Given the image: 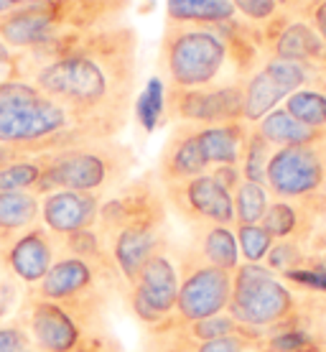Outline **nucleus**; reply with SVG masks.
Returning a JSON list of instances; mask_svg holds the SVG:
<instances>
[{"instance_id":"nucleus-24","label":"nucleus","mask_w":326,"mask_h":352,"mask_svg":"<svg viewBox=\"0 0 326 352\" xmlns=\"http://www.w3.org/2000/svg\"><path fill=\"white\" fill-rule=\"evenodd\" d=\"M232 0H166V23L181 26H222L235 21Z\"/></svg>"},{"instance_id":"nucleus-46","label":"nucleus","mask_w":326,"mask_h":352,"mask_svg":"<svg viewBox=\"0 0 326 352\" xmlns=\"http://www.w3.org/2000/svg\"><path fill=\"white\" fill-rule=\"evenodd\" d=\"M49 3H64V0H49Z\"/></svg>"},{"instance_id":"nucleus-40","label":"nucleus","mask_w":326,"mask_h":352,"mask_svg":"<svg viewBox=\"0 0 326 352\" xmlns=\"http://www.w3.org/2000/svg\"><path fill=\"white\" fill-rule=\"evenodd\" d=\"M71 352H123L120 350V342L110 335V329H97L84 340V342Z\"/></svg>"},{"instance_id":"nucleus-28","label":"nucleus","mask_w":326,"mask_h":352,"mask_svg":"<svg viewBox=\"0 0 326 352\" xmlns=\"http://www.w3.org/2000/svg\"><path fill=\"white\" fill-rule=\"evenodd\" d=\"M56 245H59V253L84 258L89 263L105 265V268H115L113 258H110V250H107V243L102 240L97 228L80 230V232H74V235H67V238L56 240Z\"/></svg>"},{"instance_id":"nucleus-19","label":"nucleus","mask_w":326,"mask_h":352,"mask_svg":"<svg viewBox=\"0 0 326 352\" xmlns=\"http://www.w3.org/2000/svg\"><path fill=\"white\" fill-rule=\"evenodd\" d=\"M260 225L273 240L309 243L326 228V199H273Z\"/></svg>"},{"instance_id":"nucleus-21","label":"nucleus","mask_w":326,"mask_h":352,"mask_svg":"<svg viewBox=\"0 0 326 352\" xmlns=\"http://www.w3.org/2000/svg\"><path fill=\"white\" fill-rule=\"evenodd\" d=\"M247 131H250V125L245 120L222 125H199V143H202L204 159H207L209 168L240 166Z\"/></svg>"},{"instance_id":"nucleus-12","label":"nucleus","mask_w":326,"mask_h":352,"mask_svg":"<svg viewBox=\"0 0 326 352\" xmlns=\"http://www.w3.org/2000/svg\"><path fill=\"white\" fill-rule=\"evenodd\" d=\"M178 299V253L166 248L143 265L141 276L125 289V301L145 327L166 322L176 311Z\"/></svg>"},{"instance_id":"nucleus-13","label":"nucleus","mask_w":326,"mask_h":352,"mask_svg":"<svg viewBox=\"0 0 326 352\" xmlns=\"http://www.w3.org/2000/svg\"><path fill=\"white\" fill-rule=\"evenodd\" d=\"M166 197H163V184L159 176L143 174L138 179H128L123 186L110 192L100 204L97 232L102 240H107L113 232L135 225V222L148 220H166Z\"/></svg>"},{"instance_id":"nucleus-33","label":"nucleus","mask_w":326,"mask_h":352,"mask_svg":"<svg viewBox=\"0 0 326 352\" xmlns=\"http://www.w3.org/2000/svg\"><path fill=\"white\" fill-rule=\"evenodd\" d=\"M163 105H166V85H163L161 77H153L145 85L143 95L138 97V120H141V128L153 131L161 123V118H163Z\"/></svg>"},{"instance_id":"nucleus-6","label":"nucleus","mask_w":326,"mask_h":352,"mask_svg":"<svg viewBox=\"0 0 326 352\" xmlns=\"http://www.w3.org/2000/svg\"><path fill=\"white\" fill-rule=\"evenodd\" d=\"M128 289L117 268L89 263L84 258L56 253L51 271L36 289H31L26 296L36 299L56 301L62 307H69L84 317L105 319V311L110 307L115 294Z\"/></svg>"},{"instance_id":"nucleus-41","label":"nucleus","mask_w":326,"mask_h":352,"mask_svg":"<svg viewBox=\"0 0 326 352\" xmlns=\"http://www.w3.org/2000/svg\"><path fill=\"white\" fill-rule=\"evenodd\" d=\"M209 174H212L229 194H235V189L242 184V171H240V166H214V168H209Z\"/></svg>"},{"instance_id":"nucleus-36","label":"nucleus","mask_w":326,"mask_h":352,"mask_svg":"<svg viewBox=\"0 0 326 352\" xmlns=\"http://www.w3.org/2000/svg\"><path fill=\"white\" fill-rule=\"evenodd\" d=\"M23 296H26L23 286H21L16 278H10L8 273L0 271V324L8 317H13L18 309H21Z\"/></svg>"},{"instance_id":"nucleus-30","label":"nucleus","mask_w":326,"mask_h":352,"mask_svg":"<svg viewBox=\"0 0 326 352\" xmlns=\"http://www.w3.org/2000/svg\"><path fill=\"white\" fill-rule=\"evenodd\" d=\"M273 146L265 141L260 131L255 125H250L247 131V141L242 148V159H240V171L245 182H255V184H265V176H268V164L273 156Z\"/></svg>"},{"instance_id":"nucleus-15","label":"nucleus","mask_w":326,"mask_h":352,"mask_svg":"<svg viewBox=\"0 0 326 352\" xmlns=\"http://www.w3.org/2000/svg\"><path fill=\"white\" fill-rule=\"evenodd\" d=\"M56 253H59L56 238L38 222L31 230L0 245V271L16 278L28 294L51 271Z\"/></svg>"},{"instance_id":"nucleus-27","label":"nucleus","mask_w":326,"mask_h":352,"mask_svg":"<svg viewBox=\"0 0 326 352\" xmlns=\"http://www.w3.org/2000/svg\"><path fill=\"white\" fill-rule=\"evenodd\" d=\"M232 199H235V225H257V222H263L265 212H268V207L273 202L268 186L255 184V182H245V179L235 189Z\"/></svg>"},{"instance_id":"nucleus-16","label":"nucleus","mask_w":326,"mask_h":352,"mask_svg":"<svg viewBox=\"0 0 326 352\" xmlns=\"http://www.w3.org/2000/svg\"><path fill=\"white\" fill-rule=\"evenodd\" d=\"M105 243L115 268L123 276L125 286H132L135 278L141 276L143 265L148 263L156 253L168 248L166 220H148L128 225V228L113 232Z\"/></svg>"},{"instance_id":"nucleus-14","label":"nucleus","mask_w":326,"mask_h":352,"mask_svg":"<svg viewBox=\"0 0 326 352\" xmlns=\"http://www.w3.org/2000/svg\"><path fill=\"white\" fill-rule=\"evenodd\" d=\"M166 204L178 217L194 225H229L235 228V199L209 171L194 179L163 184Z\"/></svg>"},{"instance_id":"nucleus-18","label":"nucleus","mask_w":326,"mask_h":352,"mask_svg":"<svg viewBox=\"0 0 326 352\" xmlns=\"http://www.w3.org/2000/svg\"><path fill=\"white\" fill-rule=\"evenodd\" d=\"M102 199L105 197H100V194L71 192V189L44 194L41 197V225L56 240L74 235L80 230L97 228Z\"/></svg>"},{"instance_id":"nucleus-42","label":"nucleus","mask_w":326,"mask_h":352,"mask_svg":"<svg viewBox=\"0 0 326 352\" xmlns=\"http://www.w3.org/2000/svg\"><path fill=\"white\" fill-rule=\"evenodd\" d=\"M21 80L18 77V54L0 41V82Z\"/></svg>"},{"instance_id":"nucleus-8","label":"nucleus","mask_w":326,"mask_h":352,"mask_svg":"<svg viewBox=\"0 0 326 352\" xmlns=\"http://www.w3.org/2000/svg\"><path fill=\"white\" fill-rule=\"evenodd\" d=\"M265 186L273 199H326V135L275 148Z\"/></svg>"},{"instance_id":"nucleus-31","label":"nucleus","mask_w":326,"mask_h":352,"mask_svg":"<svg viewBox=\"0 0 326 352\" xmlns=\"http://www.w3.org/2000/svg\"><path fill=\"white\" fill-rule=\"evenodd\" d=\"M174 317H176V314H174ZM176 324H178V332L194 344L242 332V327L235 322V317H232L229 311H222V314H214V317L199 319V322H181V319L176 317Z\"/></svg>"},{"instance_id":"nucleus-22","label":"nucleus","mask_w":326,"mask_h":352,"mask_svg":"<svg viewBox=\"0 0 326 352\" xmlns=\"http://www.w3.org/2000/svg\"><path fill=\"white\" fill-rule=\"evenodd\" d=\"M189 248L196 256H202L207 263L235 273L240 265V248L235 238V228L229 225H194Z\"/></svg>"},{"instance_id":"nucleus-32","label":"nucleus","mask_w":326,"mask_h":352,"mask_svg":"<svg viewBox=\"0 0 326 352\" xmlns=\"http://www.w3.org/2000/svg\"><path fill=\"white\" fill-rule=\"evenodd\" d=\"M235 238H237L240 258L245 263H265V258L275 243L260 222L257 225H235Z\"/></svg>"},{"instance_id":"nucleus-43","label":"nucleus","mask_w":326,"mask_h":352,"mask_svg":"<svg viewBox=\"0 0 326 352\" xmlns=\"http://www.w3.org/2000/svg\"><path fill=\"white\" fill-rule=\"evenodd\" d=\"M26 159V153L23 151L13 148V146H5V143H0V168L8 166V164H13V161H21Z\"/></svg>"},{"instance_id":"nucleus-10","label":"nucleus","mask_w":326,"mask_h":352,"mask_svg":"<svg viewBox=\"0 0 326 352\" xmlns=\"http://www.w3.org/2000/svg\"><path fill=\"white\" fill-rule=\"evenodd\" d=\"M245 89L242 80H229L220 85L196 89H171L166 87L163 120L168 123L191 125H222L242 120Z\"/></svg>"},{"instance_id":"nucleus-1","label":"nucleus","mask_w":326,"mask_h":352,"mask_svg":"<svg viewBox=\"0 0 326 352\" xmlns=\"http://www.w3.org/2000/svg\"><path fill=\"white\" fill-rule=\"evenodd\" d=\"M138 52L141 38L128 21L74 34L62 54L28 82L117 138L128 125L138 89Z\"/></svg>"},{"instance_id":"nucleus-17","label":"nucleus","mask_w":326,"mask_h":352,"mask_svg":"<svg viewBox=\"0 0 326 352\" xmlns=\"http://www.w3.org/2000/svg\"><path fill=\"white\" fill-rule=\"evenodd\" d=\"M67 34L69 31H64L46 3L18 6L0 16V41L16 54L34 52L38 46Z\"/></svg>"},{"instance_id":"nucleus-38","label":"nucleus","mask_w":326,"mask_h":352,"mask_svg":"<svg viewBox=\"0 0 326 352\" xmlns=\"http://www.w3.org/2000/svg\"><path fill=\"white\" fill-rule=\"evenodd\" d=\"M23 347H31L28 332L21 322H3L0 324V352H18Z\"/></svg>"},{"instance_id":"nucleus-29","label":"nucleus","mask_w":326,"mask_h":352,"mask_svg":"<svg viewBox=\"0 0 326 352\" xmlns=\"http://www.w3.org/2000/svg\"><path fill=\"white\" fill-rule=\"evenodd\" d=\"M46 156H26L0 168V192H36L46 168Z\"/></svg>"},{"instance_id":"nucleus-35","label":"nucleus","mask_w":326,"mask_h":352,"mask_svg":"<svg viewBox=\"0 0 326 352\" xmlns=\"http://www.w3.org/2000/svg\"><path fill=\"white\" fill-rule=\"evenodd\" d=\"M232 6L242 21L257 28L281 13V0H232Z\"/></svg>"},{"instance_id":"nucleus-4","label":"nucleus","mask_w":326,"mask_h":352,"mask_svg":"<svg viewBox=\"0 0 326 352\" xmlns=\"http://www.w3.org/2000/svg\"><path fill=\"white\" fill-rule=\"evenodd\" d=\"M135 166H138L135 151L117 138L56 151L46 156V168L34 194L44 197L59 189H71V192L107 197L130 179Z\"/></svg>"},{"instance_id":"nucleus-34","label":"nucleus","mask_w":326,"mask_h":352,"mask_svg":"<svg viewBox=\"0 0 326 352\" xmlns=\"http://www.w3.org/2000/svg\"><path fill=\"white\" fill-rule=\"evenodd\" d=\"M260 347H263L260 335L242 327V332H237V335L217 337V340H209V342L194 344V352H257Z\"/></svg>"},{"instance_id":"nucleus-9","label":"nucleus","mask_w":326,"mask_h":352,"mask_svg":"<svg viewBox=\"0 0 326 352\" xmlns=\"http://www.w3.org/2000/svg\"><path fill=\"white\" fill-rule=\"evenodd\" d=\"M178 253V299L176 314L181 322H199L227 311L232 299V273L207 263L186 245Z\"/></svg>"},{"instance_id":"nucleus-25","label":"nucleus","mask_w":326,"mask_h":352,"mask_svg":"<svg viewBox=\"0 0 326 352\" xmlns=\"http://www.w3.org/2000/svg\"><path fill=\"white\" fill-rule=\"evenodd\" d=\"M255 128L260 131L265 141L270 143L273 148H286V146H301V143L318 141L326 133H318L309 125H303L296 120L286 107H275L273 113H268L263 120H257Z\"/></svg>"},{"instance_id":"nucleus-3","label":"nucleus","mask_w":326,"mask_h":352,"mask_svg":"<svg viewBox=\"0 0 326 352\" xmlns=\"http://www.w3.org/2000/svg\"><path fill=\"white\" fill-rule=\"evenodd\" d=\"M227 311L240 327L253 329L263 340L268 329L291 319L326 317V296L293 286L265 263H240L232 273Z\"/></svg>"},{"instance_id":"nucleus-5","label":"nucleus","mask_w":326,"mask_h":352,"mask_svg":"<svg viewBox=\"0 0 326 352\" xmlns=\"http://www.w3.org/2000/svg\"><path fill=\"white\" fill-rule=\"evenodd\" d=\"M229 67H235L229 44L217 26H181V23L163 26L159 72L166 87L196 89L229 82L232 80L227 77Z\"/></svg>"},{"instance_id":"nucleus-37","label":"nucleus","mask_w":326,"mask_h":352,"mask_svg":"<svg viewBox=\"0 0 326 352\" xmlns=\"http://www.w3.org/2000/svg\"><path fill=\"white\" fill-rule=\"evenodd\" d=\"M288 13H296L301 16L303 21H309L314 31H316L321 38H324L326 44V0H301L299 6Z\"/></svg>"},{"instance_id":"nucleus-44","label":"nucleus","mask_w":326,"mask_h":352,"mask_svg":"<svg viewBox=\"0 0 326 352\" xmlns=\"http://www.w3.org/2000/svg\"><path fill=\"white\" fill-rule=\"evenodd\" d=\"M10 8H16L10 0H0V16H3V13H8Z\"/></svg>"},{"instance_id":"nucleus-11","label":"nucleus","mask_w":326,"mask_h":352,"mask_svg":"<svg viewBox=\"0 0 326 352\" xmlns=\"http://www.w3.org/2000/svg\"><path fill=\"white\" fill-rule=\"evenodd\" d=\"M314 82V69L299 62L278 59V56H263V62L242 80L245 89V105H242V120L255 125L268 113L286 102V97L296 89Z\"/></svg>"},{"instance_id":"nucleus-2","label":"nucleus","mask_w":326,"mask_h":352,"mask_svg":"<svg viewBox=\"0 0 326 352\" xmlns=\"http://www.w3.org/2000/svg\"><path fill=\"white\" fill-rule=\"evenodd\" d=\"M105 138L113 135L102 125L41 92L0 107V143L23 151L26 156L56 153Z\"/></svg>"},{"instance_id":"nucleus-23","label":"nucleus","mask_w":326,"mask_h":352,"mask_svg":"<svg viewBox=\"0 0 326 352\" xmlns=\"http://www.w3.org/2000/svg\"><path fill=\"white\" fill-rule=\"evenodd\" d=\"M41 222V197L34 192H0V245Z\"/></svg>"},{"instance_id":"nucleus-26","label":"nucleus","mask_w":326,"mask_h":352,"mask_svg":"<svg viewBox=\"0 0 326 352\" xmlns=\"http://www.w3.org/2000/svg\"><path fill=\"white\" fill-rule=\"evenodd\" d=\"M283 107L314 131L326 133V80H316L286 97Z\"/></svg>"},{"instance_id":"nucleus-45","label":"nucleus","mask_w":326,"mask_h":352,"mask_svg":"<svg viewBox=\"0 0 326 352\" xmlns=\"http://www.w3.org/2000/svg\"><path fill=\"white\" fill-rule=\"evenodd\" d=\"M18 352H38L36 347H23V350H18Z\"/></svg>"},{"instance_id":"nucleus-20","label":"nucleus","mask_w":326,"mask_h":352,"mask_svg":"<svg viewBox=\"0 0 326 352\" xmlns=\"http://www.w3.org/2000/svg\"><path fill=\"white\" fill-rule=\"evenodd\" d=\"M207 171H209V164L204 159L202 143H199V125L178 123L161 151L159 168H156L159 182L174 184V182L202 176Z\"/></svg>"},{"instance_id":"nucleus-39","label":"nucleus","mask_w":326,"mask_h":352,"mask_svg":"<svg viewBox=\"0 0 326 352\" xmlns=\"http://www.w3.org/2000/svg\"><path fill=\"white\" fill-rule=\"evenodd\" d=\"M38 95V89L26 80H8L0 82V107L18 102V100H26V97Z\"/></svg>"},{"instance_id":"nucleus-7","label":"nucleus","mask_w":326,"mask_h":352,"mask_svg":"<svg viewBox=\"0 0 326 352\" xmlns=\"http://www.w3.org/2000/svg\"><path fill=\"white\" fill-rule=\"evenodd\" d=\"M18 322L28 332L31 347L38 352H71L92 332L107 329L105 319L84 317L69 307L36 296H23V304L18 309Z\"/></svg>"}]
</instances>
